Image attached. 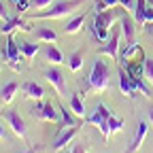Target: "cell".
I'll list each match as a JSON object with an SVG mask.
<instances>
[{
	"instance_id": "6da1fadb",
	"label": "cell",
	"mask_w": 153,
	"mask_h": 153,
	"mask_svg": "<svg viewBox=\"0 0 153 153\" xmlns=\"http://www.w3.org/2000/svg\"><path fill=\"white\" fill-rule=\"evenodd\" d=\"M85 89L91 94H102V91L111 89V68L100 57L94 60V66H91L87 81H85Z\"/></svg>"
},
{
	"instance_id": "7a4b0ae2",
	"label": "cell",
	"mask_w": 153,
	"mask_h": 153,
	"mask_svg": "<svg viewBox=\"0 0 153 153\" xmlns=\"http://www.w3.org/2000/svg\"><path fill=\"white\" fill-rule=\"evenodd\" d=\"M87 0H62V2L53 4L49 11H41V13H30V19H64L68 15H72L76 9H81Z\"/></svg>"
},
{
	"instance_id": "3957f363",
	"label": "cell",
	"mask_w": 153,
	"mask_h": 153,
	"mask_svg": "<svg viewBox=\"0 0 153 153\" xmlns=\"http://www.w3.org/2000/svg\"><path fill=\"white\" fill-rule=\"evenodd\" d=\"M115 19H117V13H115L113 9H106V11H96V13H94L91 32H94V36L98 38L100 43H106V41H108Z\"/></svg>"
},
{
	"instance_id": "277c9868",
	"label": "cell",
	"mask_w": 153,
	"mask_h": 153,
	"mask_svg": "<svg viewBox=\"0 0 153 153\" xmlns=\"http://www.w3.org/2000/svg\"><path fill=\"white\" fill-rule=\"evenodd\" d=\"M111 111H108V106L104 104V102H98L96 104V108H94V113L91 115H87L85 117V123H91V126H98L100 128V132H102V136L108 140L113 134H111V128H108V119H111Z\"/></svg>"
},
{
	"instance_id": "5b68a950",
	"label": "cell",
	"mask_w": 153,
	"mask_h": 153,
	"mask_svg": "<svg viewBox=\"0 0 153 153\" xmlns=\"http://www.w3.org/2000/svg\"><path fill=\"white\" fill-rule=\"evenodd\" d=\"M4 60H7V64L11 66V68H15V70H22V49H19V45L15 43V38H13V34H9V38H7V43H4Z\"/></svg>"
},
{
	"instance_id": "8992f818",
	"label": "cell",
	"mask_w": 153,
	"mask_h": 153,
	"mask_svg": "<svg viewBox=\"0 0 153 153\" xmlns=\"http://www.w3.org/2000/svg\"><path fill=\"white\" fill-rule=\"evenodd\" d=\"M2 119L9 123V128L15 132V136L19 138H28V130H26V123L22 119V115H19L17 111H2Z\"/></svg>"
},
{
	"instance_id": "52a82bcc",
	"label": "cell",
	"mask_w": 153,
	"mask_h": 153,
	"mask_svg": "<svg viewBox=\"0 0 153 153\" xmlns=\"http://www.w3.org/2000/svg\"><path fill=\"white\" fill-rule=\"evenodd\" d=\"M32 113V117L38 119V121H57V113L53 108L51 102H43V100H38V104H34L30 108Z\"/></svg>"
},
{
	"instance_id": "ba28073f",
	"label": "cell",
	"mask_w": 153,
	"mask_h": 153,
	"mask_svg": "<svg viewBox=\"0 0 153 153\" xmlns=\"http://www.w3.org/2000/svg\"><path fill=\"white\" fill-rule=\"evenodd\" d=\"M121 34L126 36V45L136 43V22L128 13H121Z\"/></svg>"
},
{
	"instance_id": "9c48e42d",
	"label": "cell",
	"mask_w": 153,
	"mask_h": 153,
	"mask_svg": "<svg viewBox=\"0 0 153 153\" xmlns=\"http://www.w3.org/2000/svg\"><path fill=\"white\" fill-rule=\"evenodd\" d=\"M81 128H83V123L72 126V128H68V130L60 132V134H57V138H55V143H53V151H62L64 147H68V145H70V140H72L76 134L81 132Z\"/></svg>"
},
{
	"instance_id": "30bf717a",
	"label": "cell",
	"mask_w": 153,
	"mask_h": 153,
	"mask_svg": "<svg viewBox=\"0 0 153 153\" xmlns=\"http://www.w3.org/2000/svg\"><path fill=\"white\" fill-rule=\"evenodd\" d=\"M119 89H121L126 96H130V98H136V96L140 94V91L136 89V85H134L132 74H130L128 70H123V66L119 68Z\"/></svg>"
},
{
	"instance_id": "8fae6325",
	"label": "cell",
	"mask_w": 153,
	"mask_h": 153,
	"mask_svg": "<svg viewBox=\"0 0 153 153\" xmlns=\"http://www.w3.org/2000/svg\"><path fill=\"white\" fill-rule=\"evenodd\" d=\"M119 41H121V34H119V32H111L108 45H102V47L98 49V53H100V55H108V57H113V60H119V49H121Z\"/></svg>"
},
{
	"instance_id": "7c38bea8",
	"label": "cell",
	"mask_w": 153,
	"mask_h": 153,
	"mask_svg": "<svg viewBox=\"0 0 153 153\" xmlns=\"http://www.w3.org/2000/svg\"><path fill=\"white\" fill-rule=\"evenodd\" d=\"M45 79L53 85V89L57 91V94H66V79H64V72L60 70V68H51V70H47L45 72Z\"/></svg>"
},
{
	"instance_id": "4fadbf2b",
	"label": "cell",
	"mask_w": 153,
	"mask_h": 153,
	"mask_svg": "<svg viewBox=\"0 0 153 153\" xmlns=\"http://www.w3.org/2000/svg\"><path fill=\"white\" fill-rule=\"evenodd\" d=\"M147 132H149V123H147V121H138L136 136H134V140H132V145L128 147V151H126V153H136V151L140 149V145H143L145 136H147Z\"/></svg>"
},
{
	"instance_id": "5bb4252c",
	"label": "cell",
	"mask_w": 153,
	"mask_h": 153,
	"mask_svg": "<svg viewBox=\"0 0 153 153\" xmlns=\"http://www.w3.org/2000/svg\"><path fill=\"white\" fill-rule=\"evenodd\" d=\"M22 91H24L26 98H30V100H43L45 98V89L38 83H34V81H26L22 85Z\"/></svg>"
},
{
	"instance_id": "9a60e30c",
	"label": "cell",
	"mask_w": 153,
	"mask_h": 153,
	"mask_svg": "<svg viewBox=\"0 0 153 153\" xmlns=\"http://www.w3.org/2000/svg\"><path fill=\"white\" fill-rule=\"evenodd\" d=\"M22 89V85H19L17 81H9L2 89H0V104H9V102H13V98H15V94Z\"/></svg>"
},
{
	"instance_id": "2e32d148",
	"label": "cell",
	"mask_w": 153,
	"mask_h": 153,
	"mask_svg": "<svg viewBox=\"0 0 153 153\" xmlns=\"http://www.w3.org/2000/svg\"><path fill=\"white\" fill-rule=\"evenodd\" d=\"M70 111L74 113V117H79V119H85V117H87L81 94H72V96H70Z\"/></svg>"
},
{
	"instance_id": "e0dca14e",
	"label": "cell",
	"mask_w": 153,
	"mask_h": 153,
	"mask_svg": "<svg viewBox=\"0 0 153 153\" xmlns=\"http://www.w3.org/2000/svg\"><path fill=\"white\" fill-rule=\"evenodd\" d=\"M45 57H47V62H51V64H57L60 66L62 62H64V53L57 49L53 43H47V47H45Z\"/></svg>"
},
{
	"instance_id": "ac0fdd59",
	"label": "cell",
	"mask_w": 153,
	"mask_h": 153,
	"mask_svg": "<svg viewBox=\"0 0 153 153\" xmlns=\"http://www.w3.org/2000/svg\"><path fill=\"white\" fill-rule=\"evenodd\" d=\"M83 24H85V13L76 15L74 19H70V22L66 24V28H64V32H66V34H79L81 28H83Z\"/></svg>"
},
{
	"instance_id": "d6986e66",
	"label": "cell",
	"mask_w": 153,
	"mask_h": 153,
	"mask_svg": "<svg viewBox=\"0 0 153 153\" xmlns=\"http://www.w3.org/2000/svg\"><path fill=\"white\" fill-rule=\"evenodd\" d=\"M34 34H36V38H38L41 43H55V41H57V34H55L53 30L45 28V26H41L38 30H34Z\"/></svg>"
},
{
	"instance_id": "ffe728a7",
	"label": "cell",
	"mask_w": 153,
	"mask_h": 153,
	"mask_svg": "<svg viewBox=\"0 0 153 153\" xmlns=\"http://www.w3.org/2000/svg\"><path fill=\"white\" fill-rule=\"evenodd\" d=\"M22 17H9L7 19V22L2 24V28H0V32H2V34H13V30H17V28H22Z\"/></svg>"
},
{
	"instance_id": "44dd1931",
	"label": "cell",
	"mask_w": 153,
	"mask_h": 153,
	"mask_svg": "<svg viewBox=\"0 0 153 153\" xmlns=\"http://www.w3.org/2000/svg\"><path fill=\"white\" fill-rule=\"evenodd\" d=\"M19 49H22V55L26 57V60L32 62V60H34V55L38 53V49H41V47L34 45V43H22V45H19Z\"/></svg>"
},
{
	"instance_id": "7402d4cb",
	"label": "cell",
	"mask_w": 153,
	"mask_h": 153,
	"mask_svg": "<svg viewBox=\"0 0 153 153\" xmlns=\"http://www.w3.org/2000/svg\"><path fill=\"white\" fill-rule=\"evenodd\" d=\"M60 115H62V123H60V128H62V130H64V128H72V126H79V123H85V121L74 123V117L68 113V108H66V106H62V104H60Z\"/></svg>"
},
{
	"instance_id": "603a6c76",
	"label": "cell",
	"mask_w": 153,
	"mask_h": 153,
	"mask_svg": "<svg viewBox=\"0 0 153 153\" xmlns=\"http://www.w3.org/2000/svg\"><path fill=\"white\" fill-rule=\"evenodd\" d=\"M68 68H70L72 72H79V70L83 68V53H81V51H76V53H72V55L68 57Z\"/></svg>"
},
{
	"instance_id": "cb8c5ba5",
	"label": "cell",
	"mask_w": 153,
	"mask_h": 153,
	"mask_svg": "<svg viewBox=\"0 0 153 153\" xmlns=\"http://www.w3.org/2000/svg\"><path fill=\"white\" fill-rule=\"evenodd\" d=\"M145 11H147V0H136V9H134V22L145 26Z\"/></svg>"
},
{
	"instance_id": "d4e9b609",
	"label": "cell",
	"mask_w": 153,
	"mask_h": 153,
	"mask_svg": "<svg viewBox=\"0 0 153 153\" xmlns=\"http://www.w3.org/2000/svg\"><path fill=\"white\" fill-rule=\"evenodd\" d=\"M108 128H111V134H117V132L123 128V119H119V117H115V115H111V119H108Z\"/></svg>"
},
{
	"instance_id": "484cf974",
	"label": "cell",
	"mask_w": 153,
	"mask_h": 153,
	"mask_svg": "<svg viewBox=\"0 0 153 153\" xmlns=\"http://www.w3.org/2000/svg\"><path fill=\"white\" fill-rule=\"evenodd\" d=\"M145 79L153 85V60L151 57H145Z\"/></svg>"
},
{
	"instance_id": "4316f807",
	"label": "cell",
	"mask_w": 153,
	"mask_h": 153,
	"mask_svg": "<svg viewBox=\"0 0 153 153\" xmlns=\"http://www.w3.org/2000/svg\"><path fill=\"white\" fill-rule=\"evenodd\" d=\"M53 4V0H30V9H41V11H45L47 7H51Z\"/></svg>"
},
{
	"instance_id": "83f0119b",
	"label": "cell",
	"mask_w": 153,
	"mask_h": 153,
	"mask_svg": "<svg viewBox=\"0 0 153 153\" xmlns=\"http://www.w3.org/2000/svg\"><path fill=\"white\" fill-rule=\"evenodd\" d=\"M11 2L15 4L17 13H26V11L30 9V0H11Z\"/></svg>"
},
{
	"instance_id": "f1b7e54d",
	"label": "cell",
	"mask_w": 153,
	"mask_h": 153,
	"mask_svg": "<svg viewBox=\"0 0 153 153\" xmlns=\"http://www.w3.org/2000/svg\"><path fill=\"white\" fill-rule=\"evenodd\" d=\"M119 4H121L126 11L134 13V9H136V0H119Z\"/></svg>"
},
{
	"instance_id": "f546056e",
	"label": "cell",
	"mask_w": 153,
	"mask_h": 153,
	"mask_svg": "<svg viewBox=\"0 0 153 153\" xmlns=\"http://www.w3.org/2000/svg\"><path fill=\"white\" fill-rule=\"evenodd\" d=\"M0 19H2V22H7V19H9V13H7V4H4V0H0Z\"/></svg>"
},
{
	"instance_id": "4dcf8cb0",
	"label": "cell",
	"mask_w": 153,
	"mask_h": 153,
	"mask_svg": "<svg viewBox=\"0 0 153 153\" xmlns=\"http://www.w3.org/2000/svg\"><path fill=\"white\" fill-rule=\"evenodd\" d=\"M153 22V7L147 4V11H145V24H151Z\"/></svg>"
},
{
	"instance_id": "1f68e13d",
	"label": "cell",
	"mask_w": 153,
	"mask_h": 153,
	"mask_svg": "<svg viewBox=\"0 0 153 153\" xmlns=\"http://www.w3.org/2000/svg\"><path fill=\"white\" fill-rule=\"evenodd\" d=\"M100 2H102L106 9H115V7L119 4V0H100Z\"/></svg>"
},
{
	"instance_id": "d6a6232c",
	"label": "cell",
	"mask_w": 153,
	"mask_h": 153,
	"mask_svg": "<svg viewBox=\"0 0 153 153\" xmlns=\"http://www.w3.org/2000/svg\"><path fill=\"white\" fill-rule=\"evenodd\" d=\"M70 153H87V149H85V145H74Z\"/></svg>"
},
{
	"instance_id": "836d02e7",
	"label": "cell",
	"mask_w": 153,
	"mask_h": 153,
	"mask_svg": "<svg viewBox=\"0 0 153 153\" xmlns=\"http://www.w3.org/2000/svg\"><path fill=\"white\" fill-rule=\"evenodd\" d=\"M41 151V145H34V147H30L28 151H24V153H38Z\"/></svg>"
},
{
	"instance_id": "e575fe53",
	"label": "cell",
	"mask_w": 153,
	"mask_h": 153,
	"mask_svg": "<svg viewBox=\"0 0 153 153\" xmlns=\"http://www.w3.org/2000/svg\"><path fill=\"white\" fill-rule=\"evenodd\" d=\"M145 28H147V32L153 36V22H151V24H145Z\"/></svg>"
},
{
	"instance_id": "d590c367",
	"label": "cell",
	"mask_w": 153,
	"mask_h": 153,
	"mask_svg": "<svg viewBox=\"0 0 153 153\" xmlns=\"http://www.w3.org/2000/svg\"><path fill=\"white\" fill-rule=\"evenodd\" d=\"M2 138H7V130H4L2 126H0V140H2Z\"/></svg>"
},
{
	"instance_id": "8d00e7d4",
	"label": "cell",
	"mask_w": 153,
	"mask_h": 153,
	"mask_svg": "<svg viewBox=\"0 0 153 153\" xmlns=\"http://www.w3.org/2000/svg\"><path fill=\"white\" fill-rule=\"evenodd\" d=\"M149 123H151V126H153V108H151V111H149Z\"/></svg>"
},
{
	"instance_id": "74e56055",
	"label": "cell",
	"mask_w": 153,
	"mask_h": 153,
	"mask_svg": "<svg viewBox=\"0 0 153 153\" xmlns=\"http://www.w3.org/2000/svg\"><path fill=\"white\" fill-rule=\"evenodd\" d=\"M147 4H149V7H153V0H147Z\"/></svg>"
},
{
	"instance_id": "f35d334b",
	"label": "cell",
	"mask_w": 153,
	"mask_h": 153,
	"mask_svg": "<svg viewBox=\"0 0 153 153\" xmlns=\"http://www.w3.org/2000/svg\"><path fill=\"white\" fill-rule=\"evenodd\" d=\"M0 28H2V26H0Z\"/></svg>"
}]
</instances>
